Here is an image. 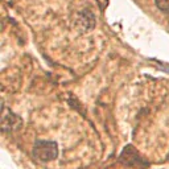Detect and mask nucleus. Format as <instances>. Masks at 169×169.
I'll use <instances>...</instances> for the list:
<instances>
[{"label": "nucleus", "instance_id": "nucleus-3", "mask_svg": "<svg viewBox=\"0 0 169 169\" xmlns=\"http://www.w3.org/2000/svg\"><path fill=\"white\" fill-rule=\"evenodd\" d=\"M75 27L82 33L87 32L95 27V16L90 9H81L75 16Z\"/></svg>", "mask_w": 169, "mask_h": 169}, {"label": "nucleus", "instance_id": "nucleus-4", "mask_svg": "<svg viewBox=\"0 0 169 169\" xmlns=\"http://www.w3.org/2000/svg\"><path fill=\"white\" fill-rule=\"evenodd\" d=\"M120 163H123L124 165H128V167H140V165H146L141 160L140 155L136 152V149L132 146H127L124 147L123 152L120 153L119 157Z\"/></svg>", "mask_w": 169, "mask_h": 169}, {"label": "nucleus", "instance_id": "nucleus-1", "mask_svg": "<svg viewBox=\"0 0 169 169\" xmlns=\"http://www.w3.org/2000/svg\"><path fill=\"white\" fill-rule=\"evenodd\" d=\"M32 156L40 163H49L58 157V144L53 140H36L32 148Z\"/></svg>", "mask_w": 169, "mask_h": 169}, {"label": "nucleus", "instance_id": "nucleus-2", "mask_svg": "<svg viewBox=\"0 0 169 169\" xmlns=\"http://www.w3.org/2000/svg\"><path fill=\"white\" fill-rule=\"evenodd\" d=\"M23 127V119L11 111L7 106L2 107V131L4 133H13Z\"/></svg>", "mask_w": 169, "mask_h": 169}, {"label": "nucleus", "instance_id": "nucleus-5", "mask_svg": "<svg viewBox=\"0 0 169 169\" xmlns=\"http://www.w3.org/2000/svg\"><path fill=\"white\" fill-rule=\"evenodd\" d=\"M155 4L161 12L169 13V0H155Z\"/></svg>", "mask_w": 169, "mask_h": 169}]
</instances>
